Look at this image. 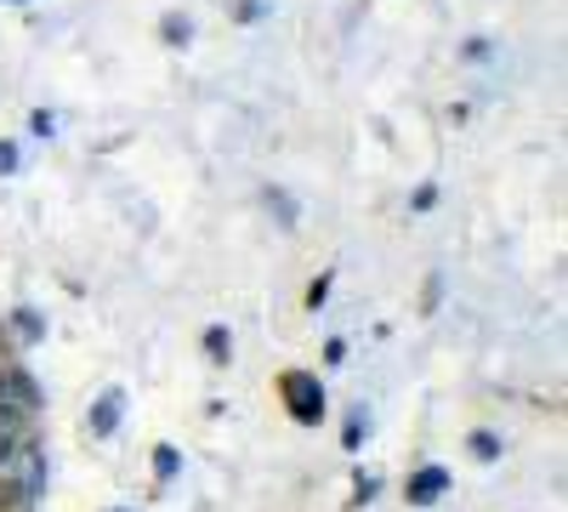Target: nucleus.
<instances>
[{
	"label": "nucleus",
	"mask_w": 568,
	"mask_h": 512,
	"mask_svg": "<svg viewBox=\"0 0 568 512\" xmlns=\"http://www.w3.org/2000/svg\"><path fill=\"white\" fill-rule=\"evenodd\" d=\"M12 331L34 348V342H45V319H40L34 308H12Z\"/></svg>",
	"instance_id": "6"
},
{
	"label": "nucleus",
	"mask_w": 568,
	"mask_h": 512,
	"mask_svg": "<svg viewBox=\"0 0 568 512\" xmlns=\"http://www.w3.org/2000/svg\"><path fill=\"white\" fill-rule=\"evenodd\" d=\"M438 297H444V273H433V279H426V297H420V308L433 313V308H438Z\"/></svg>",
	"instance_id": "16"
},
{
	"label": "nucleus",
	"mask_w": 568,
	"mask_h": 512,
	"mask_svg": "<svg viewBox=\"0 0 568 512\" xmlns=\"http://www.w3.org/2000/svg\"><path fill=\"white\" fill-rule=\"evenodd\" d=\"M364 428H369V422H364V410H353V415H347V433H342V444H347V450H358V444L369 439Z\"/></svg>",
	"instance_id": "11"
},
{
	"label": "nucleus",
	"mask_w": 568,
	"mask_h": 512,
	"mask_svg": "<svg viewBox=\"0 0 568 512\" xmlns=\"http://www.w3.org/2000/svg\"><path fill=\"white\" fill-rule=\"evenodd\" d=\"M120 415H125V388H109L98 404L85 410V428L98 433V439H114L120 433Z\"/></svg>",
	"instance_id": "3"
},
{
	"label": "nucleus",
	"mask_w": 568,
	"mask_h": 512,
	"mask_svg": "<svg viewBox=\"0 0 568 512\" xmlns=\"http://www.w3.org/2000/svg\"><path fill=\"white\" fill-rule=\"evenodd\" d=\"M205 359L211 364H227L233 359V331H227V324H211V331H205Z\"/></svg>",
	"instance_id": "7"
},
{
	"label": "nucleus",
	"mask_w": 568,
	"mask_h": 512,
	"mask_svg": "<svg viewBox=\"0 0 568 512\" xmlns=\"http://www.w3.org/2000/svg\"><path fill=\"white\" fill-rule=\"evenodd\" d=\"M267 205L278 211V222H284V228H296V205H291V194H284V189H267Z\"/></svg>",
	"instance_id": "10"
},
{
	"label": "nucleus",
	"mask_w": 568,
	"mask_h": 512,
	"mask_svg": "<svg viewBox=\"0 0 568 512\" xmlns=\"http://www.w3.org/2000/svg\"><path fill=\"white\" fill-rule=\"evenodd\" d=\"M0 377H7V388H0V399H12V404H23V410H40L45 404V393H40V382L29 377V370H0Z\"/></svg>",
	"instance_id": "5"
},
{
	"label": "nucleus",
	"mask_w": 568,
	"mask_h": 512,
	"mask_svg": "<svg viewBox=\"0 0 568 512\" xmlns=\"http://www.w3.org/2000/svg\"><path fill=\"white\" fill-rule=\"evenodd\" d=\"M182 473V455H176V444H154V479L160 484H171Z\"/></svg>",
	"instance_id": "8"
},
{
	"label": "nucleus",
	"mask_w": 568,
	"mask_h": 512,
	"mask_svg": "<svg viewBox=\"0 0 568 512\" xmlns=\"http://www.w3.org/2000/svg\"><path fill=\"white\" fill-rule=\"evenodd\" d=\"M278 393H284V410H291L296 428H318V422H324V388H318V377H307V370H291V377L278 382Z\"/></svg>",
	"instance_id": "1"
},
{
	"label": "nucleus",
	"mask_w": 568,
	"mask_h": 512,
	"mask_svg": "<svg viewBox=\"0 0 568 512\" xmlns=\"http://www.w3.org/2000/svg\"><path fill=\"white\" fill-rule=\"evenodd\" d=\"M375 490H382V479H375V473H358V484H353V506L375 501Z\"/></svg>",
	"instance_id": "14"
},
{
	"label": "nucleus",
	"mask_w": 568,
	"mask_h": 512,
	"mask_svg": "<svg viewBox=\"0 0 568 512\" xmlns=\"http://www.w3.org/2000/svg\"><path fill=\"white\" fill-rule=\"evenodd\" d=\"M29 439V410L12 404V399H0V468L18 455V444Z\"/></svg>",
	"instance_id": "2"
},
{
	"label": "nucleus",
	"mask_w": 568,
	"mask_h": 512,
	"mask_svg": "<svg viewBox=\"0 0 568 512\" xmlns=\"http://www.w3.org/2000/svg\"><path fill=\"white\" fill-rule=\"evenodd\" d=\"M18 171V143H0V177Z\"/></svg>",
	"instance_id": "17"
},
{
	"label": "nucleus",
	"mask_w": 568,
	"mask_h": 512,
	"mask_svg": "<svg viewBox=\"0 0 568 512\" xmlns=\"http://www.w3.org/2000/svg\"><path fill=\"white\" fill-rule=\"evenodd\" d=\"M438 205V182H420V189L409 194V211H433Z\"/></svg>",
	"instance_id": "13"
},
{
	"label": "nucleus",
	"mask_w": 568,
	"mask_h": 512,
	"mask_svg": "<svg viewBox=\"0 0 568 512\" xmlns=\"http://www.w3.org/2000/svg\"><path fill=\"white\" fill-rule=\"evenodd\" d=\"M160 34H165V46H187V40H194V23H187L182 12H171V18L160 23Z\"/></svg>",
	"instance_id": "9"
},
{
	"label": "nucleus",
	"mask_w": 568,
	"mask_h": 512,
	"mask_svg": "<svg viewBox=\"0 0 568 512\" xmlns=\"http://www.w3.org/2000/svg\"><path fill=\"white\" fill-rule=\"evenodd\" d=\"M471 455H478V461H495V455H500V439H495V433H471Z\"/></svg>",
	"instance_id": "12"
},
{
	"label": "nucleus",
	"mask_w": 568,
	"mask_h": 512,
	"mask_svg": "<svg viewBox=\"0 0 568 512\" xmlns=\"http://www.w3.org/2000/svg\"><path fill=\"white\" fill-rule=\"evenodd\" d=\"M449 484H455V479H449V468H420V473L409 479V490H404V495H409V506H433V501H444V495H449Z\"/></svg>",
	"instance_id": "4"
},
{
	"label": "nucleus",
	"mask_w": 568,
	"mask_h": 512,
	"mask_svg": "<svg viewBox=\"0 0 568 512\" xmlns=\"http://www.w3.org/2000/svg\"><path fill=\"white\" fill-rule=\"evenodd\" d=\"M324 302H329V273H318V279H313V285H307V308L318 313Z\"/></svg>",
	"instance_id": "15"
},
{
	"label": "nucleus",
	"mask_w": 568,
	"mask_h": 512,
	"mask_svg": "<svg viewBox=\"0 0 568 512\" xmlns=\"http://www.w3.org/2000/svg\"><path fill=\"white\" fill-rule=\"evenodd\" d=\"M109 512H131V506H109Z\"/></svg>",
	"instance_id": "18"
}]
</instances>
